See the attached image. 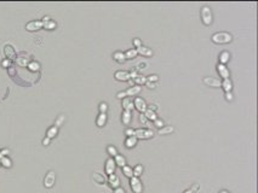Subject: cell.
<instances>
[{"label": "cell", "mask_w": 258, "mask_h": 193, "mask_svg": "<svg viewBox=\"0 0 258 193\" xmlns=\"http://www.w3.org/2000/svg\"><path fill=\"white\" fill-rule=\"evenodd\" d=\"M123 107H124V110L125 111H131L133 110V101H132V99L131 98H128V97H126V98H124L123 99Z\"/></svg>", "instance_id": "cell-14"}, {"label": "cell", "mask_w": 258, "mask_h": 193, "mask_svg": "<svg viewBox=\"0 0 258 193\" xmlns=\"http://www.w3.org/2000/svg\"><path fill=\"white\" fill-rule=\"evenodd\" d=\"M63 121H64V116L63 115H61V116H58V118L56 119V122H55V127H59L62 123H63Z\"/></svg>", "instance_id": "cell-40"}, {"label": "cell", "mask_w": 258, "mask_h": 193, "mask_svg": "<svg viewBox=\"0 0 258 193\" xmlns=\"http://www.w3.org/2000/svg\"><path fill=\"white\" fill-rule=\"evenodd\" d=\"M154 126H155L156 128L160 129V128H162L165 124H164V121H162V119H160V118H156V119L154 121Z\"/></svg>", "instance_id": "cell-38"}, {"label": "cell", "mask_w": 258, "mask_h": 193, "mask_svg": "<svg viewBox=\"0 0 258 193\" xmlns=\"http://www.w3.org/2000/svg\"><path fill=\"white\" fill-rule=\"evenodd\" d=\"M56 27H57V23L55 21H52V19H50V21H47V22H43V28H45L47 30H53Z\"/></svg>", "instance_id": "cell-25"}, {"label": "cell", "mask_w": 258, "mask_h": 193, "mask_svg": "<svg viewBox=\"0 0 258 193\" xmlns=\"http://www.w3.org/2000/svg\"><path fill=\"white\" fill-rule=\"evenodd\" d=\"M116 97H118L119 99H124V98H126L127 95H126V92H119V93L116 94Z\"/></svg>", "instance_id": "cell-48"}, {"label": "cell", "mask_w": 258, "mask_h": 193, "mask_svg": "<svg viewBox=\"0 0 258 193\" xmlns=\"http://www.w3.org/2000/svg\"><path fill=\"white\" fill-rule=\"evenodd\" d=\"M145 85L148 86V88H150V89H154V88H155V83H152V82H148V81H147V82H145Z\"/></svg>", "instance_id": "cell-53"}, {"label": "cell", "mask_w": 258, "mask_h": 193, "mask_svg": "<svg viewBox=\"0 0 258 193\" xmlns=\"http://www.w3.org/2000/svg\"><path fill=\"white\" fill-rule=\"evenodd\" d=\"M148 110H150V111H154V112H155V111L158 110V106H156L155 104H150V105H149V107H148Z\"/></svg>", "instance_id": "cell-51"}, {"label": "cell", "mask_w": 258, "mask_h": 193, "mask_svg": "<svg viewBox=\"0 0 258 193\" xmlns=\"http://www.w3.org/2000/svg\"><path fill=\"white\" fill-rule=\"evenodd\" d=\"M43 28V22L41 21H32L26 24V29L28 32H36V30Z\"/></svg>", "instance_id": "cell-7"}, {"label": "cell", "mask_w": 258, "mask_h": 193, "mask_svg": "<svg viewBox=\"0 0 258 193\" xmlns=\"http://www.w3.org/2000/svg\"><path fill=\"white\" fill-rule=\"evenodd\" d=\"M136 51H137V54H141V56H143V57H152V56H153L152 48L147 47V46H143V45H142L141 47L136 48Z\"/></svg>", "instance_id": "cell-11"}, {"label": "cell", "mask_w": 258, "mask_h": 193, "mask_svg": "<svg viewBox=\"0 0 258 193\" xmlns=\"http://www.w3.org/2000/svg\"><path fill=\"white\" fill-rule=\"evenodd\" d=\"M133 106L140 111L141 114H144L145 112V110L148 109V105H147V103H145V100L144 99H142V98H136L135 99V101H133Z\"/></svg>", "instance_id": "cell-6"}, {"label": "cell", "mask_w": 258, "mask_h": 193, "mask_svg": "<svg viewBox=\"0 0 258 193\" xmlns=\"http://www.w3.org/2000/svg\"><path fill=\"white\" fill-rule=\"evenodd\" d=\"M113 58L116 60V62H119V63H124L125 60H126L125 53H123V52H115V53L113 54Z\"/></svg>", "instance_id": "cell-27"}, {"label": "cell", "mask_w": 258, "mask_h": 193, "mask_svg": "<svg viewBox=\"0 0 258 193\" xmlns=\"http://www.w3.org/2000/svg\"><path fill=\"white\" fill-rule=\"evenodd\" d=\"M147 81H148V82L155 83V82H158V81H159V76L158 75H149L147 77Z\"/></svg>", "instance_id": "cell-37"}, {"label": "cell", "mask_w": 258, "mask_h": 193, "mask_svg": "<svg viewBox=\"0 0 258 193\" xmlns=\"http://www.w3.org/2000/svg\"><path fill=\"white\" fill-rule=\"evenodd\" d=\"M229 58H230L229 52H227V51H224V52H222V53L220 54V64L225 65V63L229 62Z\"/></svg>", "instance_id": "cell-23"}, {"label": "cell", "mask_w": 258, "mask_h": 193, "mask_svg": "<svg viewBox=\"0 0 258 193\" xmlns=\"http://www.w3.org/2000/svg\"><path fill=\"white\" fill-rule=\"evenodd\" d=\"M0 164L5 168H11L12 167V160L10 159L9 157H1L0 158Z\"/></svg>", "instance_id": "cell-26"}, {"label": "cell", "mask_w": 258, "mask_h": 193, "mask_svg": "<svg viewBox=\"0 0 258 193\" xmlns=\"http://www.w3.org/2000/svg\"><path fill=\"white\" fill-rule=\"evenodd\" d=\"M137 138L136 136H127V139L125 140V146L127 148H132L137 145Z\"/></svg>", "instance_id": "cell-19"}, {"label": "cell", "mask_w": 258, "mask_h": 193, "mask_svg": "<svg viewBox=\"0 0 258 193\" xmlns=\"http://www.w3.org/2000/svg\"><path fill=\"white\" fill-rule=\"evenodd\" d=\"M0 165H1V164H0Z\"/></svg>", "instance_id": "cell-57"}, {"label": "cell", "mask_w": 258, "mask_h": 193, "mask_svg": "<svg viewBox=\"0 0 258 193\" xmlns=\"http://www.w3.org/2000/svg\"><path fill=\"white\" fill-rule=\"evenodd\" d=\"M114 162H115V165H118V167L124 168V167L126 165V158H125L124 156H121V155H119V153L115 156Z\"/></svg>", "instance_id": "cell-20"}, {"label": "cell", "mask_w": 258, "mask_h": 193, "mask_svg": "<svg viewBox=\"0 0 258 193\" xmlns=\"http://www.w3.org/2000/svg\"><path fill=\"white\" fill-rule=\"evenodd\" d=\"M130 185H131V189L135 192V193H142L143 192V185L140 180V177H131V181H130Z\"/></svg>", "instance_id": "cell-4"}, {"label": "cell", "mask_w": 258, "mask_h": 193, "mask_svg": "<svg viewBox=\"0 0 258 193\" xmlns=\"http://www.w3.org/2000/svg\"><path fill=\"white\" fill-rule=\"evenodd\" d=\"M55 181H56V174L55 171H48L47 174L45 175V179H44V186L46 188H51L53 187L55 185Z\"/></svg>", "instance_id": "cell-5"}, {"label": "cell", "mask_w": 258, "mask_h": 193, "mask_svg": "<svg viewBox=\"0 0 258 193\" xmlns=\"http://www.w3.org/2000/svg\"><path fill=\"white\" fill-rule=\"evenodd\" d=\"M1 65H3L4 68H9L10 65H11V60H9V59L3 60V62H1Z\"/></svg>", "instance_id": "cell-44"}, {"label": "cell", "mask_w": 258, "mask_h": 193, "mask_svg": "<svg viewBox=\"0 0 258 193\" xmlns=\"http://www.w3.org/2000/svg\"><path fill=\"white\" fill-rule=\"evenodd\" d=\"M225 99H227L228 101H232V100H233V94H232V92H227V93H225Z\"/></svg>", "instance_id": "cell-47"}, {"label": "cell", "mask_w": 258, "mask_h": 193, "mask_svg": "<svg viewBox=\"0 0 258 193\" xmlns=\"http://www.w3.org/2000/svg\"><path fill=\"white\" fill-rule=\"evenodd\" d=\"M202 81L208 87H221V85H222V81L218 78H215V77H204Z\"/></svg>", "instance_id": "cell-8"}, {"label": "cell", "mask_w": 258, "mask_h": 193, "mask_svg": "<svg viewBox=\"0 0 258 193\" xmlns=\"http://www.w3.org/2000/svg\"><path fill=\"white\" fill-rule=\"evenodd\" d=\"M50 141H51V139H48V138H44V139H43V145H44V146L50 145Z\"/></svg>", "instance_id": "cell-49"}, {"label": "cell", "mask_w": 258, "mask_h": 193, "mask_svg": "<svg viewBox=\"0 0 258 193\" xmlns=\"http://www.w3.org/2000/svg\"><path fill=\"white\" fill-rule=\"evenodd\" d=\"M220 193H229V192H228V191H225V189H223V191H221Z\"/></svg>", "instance_id": "cell-56"}, {"label": "cell", "mask_w": 258, "mask_h": 193, "mask_svg": "<svg viewBox=\"0 0 258 193\" xmlns=\"http://www.w3.org/2000/svg\"><path fill=\"white\" fill-rule=\"evenodd\" d=\"M137 75H138V70H133V71L130 73V77H131V78H136Z\"/></svg>", "instance_id": "cell-50"}, {"label": "cell", "mask_w": 258, "mask_h": 193, "mask_svg": "<svg viewBox=\"0 0 258 193\" xmlns=\"http://www.w3.org/2000/svg\"><path fill=\"white\" fill-rule=\"evenodd\" d=\"M123 172H124V175L125 176H127V177H133V170H132V168L131 167H128V165H125L124 168H123Z\"/></svg>", "instance_id": "cell-30"}, {"label": "cell", "mask_w": 258, "mask_h": 193, "mask_svg": "<svg viewBox=\"0 0 258 193\" xmlns=\"http://www.w3.org/2000/svg\"><path fill=\"white\" fill-rule=\"evenodd\" d=\"M107 110H108L107 103H101V104H100V112H101V114H105Z\"/></svg>", "instance_id": "cell-41"}, {"label": "cell", "mask_w": 258, "mask_h": 193, "mask_svg": "<svg viewBox=\"0 0 258 193\" xmlns=\"http://www.w3.org/2000/svg\"><path fill=\"white\" fill-rule=\"evenodd\" d=\"M107 152H108V155L112 156V158L118 155V150H116V147L113 146V145H109V146L107 147Z\"/></svg>", "instance_id": "cell-34"}, {"label": "cell", "mask_w": 258, "mask_h": 193, "mask_svg": "<svg viewBox=\"0 0 258 193\" xmlns=\"http://www.w3.org/2000/svg\"><path fill=\"white\" fill-rule=\"evenodd\" d=\"M28 68L31 71H38L39 69H40V64H39L38 62H31L28 64Z\"/></svg>", "instance_id": "cell-35"}, {"label": "cell", "mask_w": 258, "mask_h": 193, "mask_svg": "<svg viewBox=\"0 0 258 193\" xmlns=\"http://www.w3.org/2000/svg\"><path fill=\"white\" fill-rule=\"evenodd\" d=\"M131 117H132V114L130 112V111H125V110L123 111L121 119H123V123H124V124H128V123H130Z\"/></svg>", "instance_id": "cell-21"}, {"label": "cell", "mask_w": 258, "mask_h": 193, "mask_svg": "<svg viewBox=\"0 0 258 193\" xmlns=\"http://www.w3.org/2000/svg\"><path fill=\"white\" fill-rule=\"evenodd\" d=\"M173 127H171V126H164L162 128H160L159 129V134L160 135H167V134H171V133H173Z\"/></svg>", "instance_id": "cell-22"}, {"label": "cell", "mask_w": 258, "mask_h": 193, "mask_svg": "<svg viewBox=\"0 0 258 193\" xmlns=\"http://www.w3.org/2000/svg\"><path fill=\"white\" fill-rule=\"evenodd\" d=\"M125 57H126V59H133V58H136V57H137V51H136V48L128 49L127 52L125 53Z\"/></svg>", "instance_id": "cell-32"}, {"label": "cell", "mask_w": 258, "mask_h": 193, "mask_svg": "<svg viewBox=\"0 0 258 193\" xmlns=\"http://www.w3.org/2000/svg\"><path fill=\"white\" fill-rule=\"evenodd\" d=\"M132 170H133V176L135 177H140L142 175V172H143V165L142 164H137Z\"/></svg>", "instance_id": "cell-29"}, {"label": "cell", "mask_w": 258, "mask_h": 193, "mask_svg": "<svg viewBox=\"0 0 258 193\" xmlns=\"http://www.w3.org/2000/svg\"><path fill=\"white\" fill-rule=\"evenodd\" d=\"M145 117H147V119H150V121H155L158 117H156V114L154 112V111H150V110H145V112L143 114Z\"/></svg>", "instance_id": "cell-31"}, {"label": "cell", "mask_w": 258, "mask_h": 193, "mask_svg": "<svg viewBox=\"0 0 258 193\" xmlns=\"http://www.w3.org/2000/svg\"><path fill=\"white\" fill-rule=\"evenodd\" d=\"M115 168H116V165H115L114 159L112 157L108 158L107 162H105V168H104L105 172L108 175H112V174H114V172H115Z\"/></svg>", "instance_id": "cell-9"}, {"label": "cell", "mask_w": 258, "mask_h": 193, "mask_svg": "<svg viewBox=\"0 0 258 193\" xmlns=\"http://www.w3.org/2000/svg\"><path fill=\"white\" fill-rule=\"evenodd\" d=\"M154 133L153 130L150 129H144V128H140V129H136L135 130V136L137 139H141V140H145V139H150L153 138Z\"/></svg>", "instance_id": "cell-3"}, {"label": "cell", "mask_w": 258, "mask_h": 193, "mask_svg": "<svg viewBox=\"0 0 258 193\" xmlns=\"http://www.w3.org/2000/svg\"><path fill=\"white\" fill-rule=\"evenodd\" d=\"M140 121L142 122L143 124H147V123H148V119H147V117H145L143 114H141V116H140Z\"/></svg>", "instance_id": "cell-46"}, {"label": "cell", "mask_w": 258, "mask_h": 193, "mask_svg": "<svg viewBox=\"0 0 258 193\" xmlns=\"http://www.w3.org/2000/svg\"><path fill=\"white\" fill-rule=\"evenodd\" d=\"M217 71H218V74H220L221 77H223V80L229 78L230 73H229V69H228L225 65H223V64H218V65H217Z\"/></svg>", "instance_id": "cell-10"}, {"label": "cell", "mask_w": 258, "mask_h": 193, "mask_svg": "<svg viewBox=\"0 0 258 193\" xmlns=\"http://www.w3.org/2000/svg\"><path fill=\"white\" fill-rule=\"evenodd\" d=\"M126 92V95L130 98V97H135V95H137V94H140V92H141V87L140 86H133V87H130L127 90H125Z\"/></svg>", "instance_id": "cell-15"}, {"label": "cell", "mask_w": 258, "mask_h": 193, "mask_svg": "<svg viewBox=\"0 0 258 193\" xmlns=\"http://www.w3.org/2000/svg\"><path fill=\"white\" fill-rule=\"evenodd\" d=\"M57 134H58V128L53 126V127H51V128H48V129H47L46 138H48V139H52V138H55Z\"/></svg>", "instance_id": "cell-24"}, {"label": "cell", "mask_w": 258, "mask_h": 193, "mask_svg": "<svg viewBox=\"0 0 258 193\" xmlns=\"http://www.w3.org/2000/svg\"><path fill=\"white\" fill-rule=\"evenodd\" d=\"M232 40H233V36L229 33H225V32H220V33H216L212 35V41L215 44H220V45L229 44V42H232Z\"/></svg>", "instance_id": "cell-1"}, {"label": "cell", "mask_w": 258, "mask_h": 193, "mask_svg": "<svg viewBox=\"0 0 258 193\" xmlns=\"http://www.w3.org/2000/svg\"><path fill=\"white\" fill-rule=\"evenodd\" d=\"M9 153H10V150H9V148L1 150V151H0V158H1V157H7Z\"/></svg>", "instance_id": "cell-42"}, {"label": "cell", "mask_w": 258, "mask_h": 193, "mask_svg": "<svg viewBox=\"0 0 258 193\" xmlns=\"http://www.w3.org/2000/svg\"><path fill=\"white\" fill-rule=\"evenodd\" d=\"M4 53H5V56L7 57V59H9V60H10V59H14V58L16 57V52H15V49L12 48V46H10V45L5 46V48H4Z\"/></svg>", "instance_id": "cell-16"}, {"label": "cell", "mask_w": 258, "mask_h": 193, "mask_svg": "<svg viewBox=\"0 0 258 193\" xmlns=\"http://www.w3.org/2000/svg\"><path fill=\"white\" fill-rule=\"evenodd\" d=\"M128 83H130V87H133V86H136V85H135V81H133V80H131V78L128 80Z\"/></svg>", "instance_id": "cell-54"}, {"label": "cell", "mask_w": 258, "mask_h": 193, "mask_svg": "<svg viewBox=\"0 0 258 193\" xmlns=\"http://www.w3.org/2000/svg\"><path fill=\"white\" fill-rule=\"evenodd\" d=\"M125 134L128 135V136H135V129H132V128L126 129V130H125Z\"/></svg>", "instance_id": "cell-43"}, {"label": "cell", "mask_w": 258, "mask_h": 193, "mask_svg": "<svg viewBox=\"0 0 258 193\" xmlns=\"http://www.w3.org/2000/svg\"><path fill=\"white\" fill-rule=\"evenodd\" d=\"M107 119H108L107 114H100V115H98V117H97V119H96L97 127L102 128L103 126H105V123H107Z\"/></svg>", "instance_id": "cell-17"}, {"label": "cell", "mask_w": 258, "mask_h": 193, "mask_svg": "<svg viewBox=\"0 0 258 193\" xmlns=\"http://www.w3.org/2000/svg\"><path fill=\"white\" fill-rule=\"evenodd\" d=\"M201 19L205 25H211L212 24V11L208 6H204L201 8Z\"/></svg>", "instance_id": "cell-2"}, {"label": "cell", "mask_w": 258, "mask_h": 193, "mask_svg": "<svg viewBox=\"0 0 258 193\" xmlns=\"http://www.w3.org/2000/svg\"><path fill=\"white\" fill-rule=\"evenodd\" d=\"M133 45L136 46V48L141 47V46H142V42H141V40H140V39H135V40H133Z\"/></svg>", "instance_id": "cell-45"}, {"label": "cell", "mask_w": 258, "mask_h": 193, "mask_svg": "<svg viewBox=\"0 0 258 193\" xmlns=\"http://www.w3.org/2000/svg\"><path fill=\"white\" fill-rule=\"evenodd\" d=\"M114 77L118 80V81H128L131 77H130V73L128 71H125V70H123V71H116Z\"/></svg>", "instance_id": "cell-13"}, {"label": "cell", "mask_w": 258, "mask_h": 193, "mask_svg": "<svg viewBox=\"0 0 258 193\" xmlns=\"http://www.w3.org/2000/svg\"><path fill=\"white\" fill-rule=\"evenodd\" d=\"M114 193H126V192H125V189H124V188H121V187H118V188H115V189H114Z\"/></svg>", "instance_id": "cell-52"}, {"label": "cell", "mask_w": 258, "mask_h": 193, "mask_svg": "<svg viewBox=\"0 0 258 193\" xmlns=\"http://www.w3.org/2000/svg\"><path fill=\"white\" fill-rule=\"evenodd\" d=\"M108 182H109V185H110V187L114 188V189L118 188V187H120V179H119L118 175H115V174L109 175Z\"/></svg>", "instance_id": "cell-12"}, {"label": "cell", "mask_w": 258, "mask_h": 193, "mask_svg": "<svg viewBox=\"0 0 258 193\" xmlns=\"http://www.w3.org/2000/svg\"><path fill=\"white\" fill-rule=\"evenodd\" d=\"M17 64L21 66H28V58H17Z\"/></svg>", "instance_id": "cell-36"}, {"label": "cell", "mask_w": 258, "mask_h": 193, "mask_svg": "<svg viewBox=\"0 0 258 193\" xmlns=\"http://www.w3.org/2000/svg\"><path fill=\"white\" fill-rule=\"evenodd\" d=\"M221 87L225 90V93H227V92H232V89H233V83H232L230 78H225V80H223V81H222Z\"/></svg>", "instance_id": "cell-18"}, {"label": "cell", "mask_w": 258, "mask_h": 193, "mask_svg": "<svg viewBox=\"0 0 258 193\" xmlns=\"http://www.w3.org/2000/svg\"><path fill=\"white\" fill-rule=\"evenodd\" d=\"M50 19H51L50 17L46 16V17H44V18H43V21H41V22H47V21H50Z\"/></svg>", "instance_id": "cell-55"}, {"label": "cell", "mask_w": 258, "mask_h": 193, "mask_svg": "<svg viewBox=\"0 0 258 193\" xmlns=\"http://www.w3.org/2000/svg\"><path fill=\"white\" fill-rule=\"evenodd\" d=\"M197 189H199V184H195L193 187H190L189 189H187V191H184V193H195V192H197Z\"/></svg>", "instance_id": "cell-39"}, {"label": "cell", "mask_w": 258, "mask_h": 193, "mask_svg": "<svg viewBox=\"0 0 258 193\" xmlns=\"http://www.w3.org/2000/svg\"><path fill=\"white\" fill-rule=\"evenodd\" d=\"M133 81H135V85H137V86H142V85H145V82H147V77H145V76H142V75H137V77L133 78Z\"/></svg>", "instance_id": "cell-28"}, {"label": "cell", "mask_w": 258, "mask_h": 193, "mask_svg": "<svg viewBox=\"0 0 258 193\" xmlns=\"http://www.w3.org/2000/svg\"><path fill=\"white\" fill-rule=\"evenodd\" d=\"M93 180L97 182V184H100V185L104 184V181H105V179L100 174V172H95V174H93Z\"/></svg>", "instance_id": "cell-33"}]
</instances>
